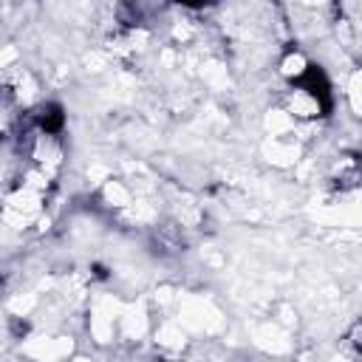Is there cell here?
<instances>
[{
	"label": "cell",
	"mask_w": 362,
	"mask_h": 362,
	"mask_svg": "<svg viewBox=\"0 0 362 362\" xmlns=\"http://www.w3.org/2000/svg\"><path fill=\"white\" fill-rule=\"evenodd\" d=\"M181 6H189V8H204V6H209V3H215V0H178Z\"/></svg>",
	"instance_id": "obj_2"
},
{
	"label": "cell",
	"mask_w": 362,
	"mask_h": 362,
	"mask_svg": "<svg viewBox=\"0 0 362 362\" xmlns=\"http://www.w3.org/2000/svg\"><path fill=\"white\" fill-rule=\"evenodd\" d=\"M34 124H37V130L45 133V136H59L62 127H65V110H62L57 102H48V105H42V107L34 113Z\"/></svg>",
	"instance_id": "obj_1"
}]
</instances>
